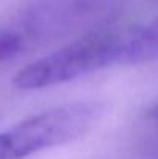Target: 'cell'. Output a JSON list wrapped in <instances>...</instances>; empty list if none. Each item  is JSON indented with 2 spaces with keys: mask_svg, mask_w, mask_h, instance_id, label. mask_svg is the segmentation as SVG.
I'll return each mask as SVG.
<instances>
[{
  "mask_svg": "<svg viewBox=\"0 0 158 159\" xmlns=\"http://www.w3.org/2000/svg\"><path fill=\"white\" fill-rule=\"evenodd\" d=\"M132 28H112L84 36L22 68L12 84L19 90H42L104 68L132 65Z\"/></svg>",
  "mask_w": 158,
  "mask_h": 159,
  "instance_id": "6da1fadb",
  "label": "cell"
},
{
  "mask_svg": "<svg viewBox=\"0 0 158 159\" xmlns=\"http://www.w3.org/2000/svg\"><path fill=\"white\" fill-rule=\"evenodd\" d=\"M99 117L95 102H74L37 113L0 133V159L31 155L76 141Z\"/></svg>",
  "mask_w": 158,
  "mask_h": 159,
  "instance_id": "7a4b0ae2",
  "label": "cell"
},
{
  "mask_svg": "<svg viewBox=\"0 0 158 159\" xmlns=\"http://www.w3.org/2000/svg\"><path fill=\"white\" fill-rule=\"evenodd\" d=\"M23 48V37L16 31L0 33V63L14 57Z\"/></svg>",
  "mask_w": 158,
  "mask_h": 159,
  "instance_id": "3957f363",
  "label": "cell"
},
{
  "mask_svg": "<svg viewBox=\"0 0 158 159\" xmlns=\"http://www.w3.org/2000/svg\"><path fill=\"white\" fill-rule=\"evenodd\" d=\"M154 116H157V117H158V105L154 108Z\"/></svg>",
  "mask_w": 158,
  "mask_h": 159,
  "instance_id": "277c9868",
  "label": "cell"
}]
</instances>
